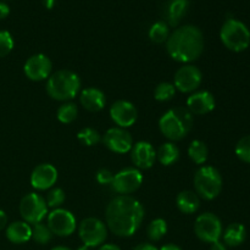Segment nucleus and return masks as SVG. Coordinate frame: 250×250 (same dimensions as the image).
I'll list each match as a JSON object with an SVG mask.
<instances>
[{
  "label": "nucleus",
  "mask_w": 250,
  "mask_h": 250,
  "mask_svg": "<svg viewBox=\"0 0 250 250\" xmlns=\"http://www.w3.org/2000/svg\"><path fill=\"white\" fill-rule=\"evenodd\" d=\"M188 0H170L166 7V17L168 24L172 27L177 26L182 17L185 16L188 10Z\"/></svg>",
  "instance_id": "nucleus-23"
},
{
  "label": "nucleus",
  "mask_w": 250,
  "mask_h": 250,
  "mask_svg": "<svg viewBox=\"0 0 250 250\" xmlns=\"http://www.w3.org/2000/svg\"><path fill=\"white\" fill-rule=\"evenodd\" d=\"M81 80L77 73L70 70H60L53 73L46 82V93L58 102L73 99L80 92Z\"/></svg>",
  "instance_id": "nucleus-4"
},
{
  "label": "nucleus",
  "mask_w": 250,
  "mask_h": 250,
  "mask_svg": "<svg viewBox=\"0 0 250 250\" xmlns=\"http://www.w3.org/2000/svg\"><path fill=\"white\" fill-rule=\"evenodd\" d=\"M48 227L51 233L59 237H68L76 231V219L73 214L65 209H54L48 215Z\"/></svg>",
  "instance_id": "nucleus-11"
},
{
  "label": "nucleus",
  "mask_w": 250,
  "mask_h": 250,
  "mask_svg": "<svg viewBox=\"0 0 250 250\" xmlns=\"http://www.w3.org/2000/svg\"><path fill=\"white\" fill-rule=\"evenodd\" d=\"M56 0H43V5L46 7V9H53L54 5H55Z\"/></svg>",
  "instance_id": "nucleus-42"
},
{
  "label": "nucleus",
  "mask_w": 250,
  "mask_h": 250,
  "mask_svg": "<svg viewBox=\"0 0 250 250\" xmlns=\"http://www.w3.org/2000/svg\"><path fill=\"white\" fill-rule=\"evenodd\" d=\"M112 180H114V173H112L111 171L106 170V168H102V170L98 171L97 181L100 185H111Z\"/></svg>",
  "instance_id": "nucleus-35"
},
{
  "label": "nucleus",
  "mask_w": 250,
  "mask_h": 250,
  "mask_svg": "<svg viewBox=\"0 0 250 250\" xmlns=\"http://www.w3.org/2000/svg\"><path fill=\"white\" fill-rule=\"evenodd\" d=\"M193 121V115L187 107H175L161 116L159 120V128L170 141H180L189 133Z\"/></svg>",
  "instance_id": "nucleus-3"
},
{
  "label": "nucleus",
  "mask_w": 250,
  "mask_h": 250,
  "mask_svg": "<svg viewBox=\"0 0 250 250\" xmlns=\"http://www.w3.org/2000/svg\"><path fill=\"white\" fill-rule=\"evenodd\" d=\"M143 182V175L138 168L128 167L120 171L114 175V180L111 182L112 190L121 195L131 194L136 192Z\"/></svg>",
  "instance_id": "nucleus-10"
},
{
  "label": "nucleus",
  "mask_w": 250,
  "mask_h": 250,
  "mask_svg": "<svg viewBox=\"0 0 250 250\" xmlns=\"http://www.w3.org/2000/svg\"><path fill=\"white\" fill-rule=\"evenodd\" d=\"M159 250H182L176 244H165V246L161 247Z\"/></svg>",
  "instance_id": "nucleus-41"
},
{
  "label": "nucleus",
  "mask_w": 250,
  "mask_h": 250,
  "mask_svg": "<svg viewBox=\"0 0 250 250\" xmlns=\"http://www.w3.org/2000/svg\"><path fill=\"white\" fill-rule=\"evenodd\" d=\"M6 238L14 244H23L32 238V227L24 221L12 222L6 229Z\"/></svg>",
  "instance_id": "nucleus-20"
},
{
  "label": "nucleus",
  "mask_w": 250,
  "mask_h": 250,
  "mask_svg": "<svg viewBox=\"0 0 250 250\" xmlns=\"http://www.w3.org/2000/svg\"><path fill=\"white\" fill-rule=\"evenodd\" d=\"M194 188L198 197L212 200L219 197L222 190V177L212 166H203L195 172Z\"/></svg>",
  "instance_id": "nucleus-6"
},
{
  "label": "nucleus",
  "mask_w": 250,
  "mask_h": 250,
  "mask_svg": "<svg viewBox=\"0 0 250 250\" xmlns=\"http://www.w3.org/2000/svg\"><path fill=\"white\" fill-rule=\"evenodd\" d=\"M81 241L88 248L102 246L107 237V227L102 220L95 217H87L78 227Z\"/></svg>",
  "instance_id": "nucleus-7"
},
{
  "label": "nucleus",
  "mask_w": 250,
  "mask_h": 250,
  "mask_svg": "<svg viewBox=\"0 0 250 250\" xmlns=\"http://www.w3.org/2000/svg\"><path fill=\"white\" fill-rule=\"evenodd\" d=\"M236 155L243 163L250 164V136H246L239 139L236 146Z\"/></svg>",
  "instance_id": "nucleus-33"
},
{
  "label": "nucleus",
  "mask_w": 250,
  "mask_h": 250,
  "mask_svg": "<svg viewBox=\"0 0 250 250\" xmlns=\"http://www.w3.org/2000/svg\"><path fill=\"white\" fill-rule=\"evenodd\" d=\"M111 120L121 128H128L133 126L138 117L136 106L127 100H117L110 107Z\"/></svg>",
  "instance_id": "nucleus-14"
},
{
  "label": "nucleus",
  "mask_w": 250,
  "mask_h": 250,
  "mask_svg": "<svg viewBox=\"0 0 250 250\" xmlns=\"http://www.w3.org/2000/svg\"><path fill=\"white\" fill-rule=\"evenodd\" d=\"M20 214L27 224H39L48 214L45 199L37 193L26 194L20 203Z\"/></svg>",
  "instance_id": "nucleus-8"
},
{
  "label": "nucleus",
  "mask_w": 250,
  "mask_h": 250,
  "mask_svg": "<svg viewBox=\"0 0 250 250\" xmlns=\"http://www.w3.org/2000/svg\"><path fill=\"white\" fill-rule=\"evenodd\" d=\"M51 250H72V249L67 248V247H62V246H60V247H55V248H53Z\"/></svg>",
  "instance_id": "nucleus-43"
},
{
  "label": "nucleus",
  "mask_w": 250,
  "mask_h": 250,
  "mask_svg": "<svg viewBox=\"0 0 250 250\" xmlns=\"http://www.w3.org/2000/svg\"><path fill=\"white\" fill-rule=\"evenodd\" d=\"M10 7L5 2L0 1V20H4L5 17L9 16Z\"/></svg>",
  "instance_id": "nucleus-36"
},
{
  "label": "nucleus",
  "mask_w": 250,
  "mask_h": 250,
  "mask_svg": "<svg viewBox=\"0 0 250 250\" xmlns=\"http://www.w3.org/2000/svg\"><path fill=\"white\" fill-rule=\"evenodd\" d=\"M107 229L117 237H131L138 231L144 219L141 203L129 195H119L105 210Z\"/></svg>",
  "instance_id": "nucleus-1"
},
{
  "label": "nucleus",
  "mask_w": 250,
  "mask_h": 250,
  "mask_svg": "<svg viewBox=\"0 0 250 250\" xmlns=\"http://www.w3.org/2000/svg\"><path fill=\"white\" fill-rule=\"evenodd\" d=\"M77 138L83 146H97L102 141V136L99 134V132L95 131L92 127H85V128L81 129L77 134Z\"/></svg>",
  "instance_id": "nucleus-30"
},
{
  "label": "nucleus",
  "mask_w": 250,
  "mask_h": 250,
  "mask_svg": "<svg viewBox=\"0 0 250 250\" xmlns=\"http://www.w3.org/2000/svg\"><path fill=\"white\" fill-rule=\"evenodd\" d=\"M187 109L192 115H207L215 109V98L208 90L193 93L187 99Z\"/></svg>",
  "instance_id": "nucleus-18"
},
{
  "label": "nucleus",
  "mask_w": 250,
  "mask_h": 250,
  "mask_svg": "<svg viewBox=\"0 0 250 250\" xmlns=\"http://www.w3.org/2000/svg\"><path fill=\"white\" fill-rule=\"evenodd\" d=\"M14 49V39L10 32L0 31V58H5Z\"/></svg>",
  "instance_id": "nucleus-34"
},
{
  "label": "nucleus",
  "mask_w": 250,
  "mask_h": 250,
  "mask_svg": "<svg viewBox=\"0 0 250 250\" xmlns=\"http://www.w3.org/2000/svg\"><path fill=\"white\" fill-rule=\"evenodd\" d=\"M98 250H121V248L116 244H102Z\"/></svg>",
  "instance_id": "nucleus-40"
},
{
  "label": "nucleus",
  "mask_w": 250,
  "mask_h": 250,
  "mask_svg": "<svg viewBox=\"0 0 250 250\" xmlns=\"http://www.w3.org/2000/svg\"><path fill=\"white\" fill-rule=\"evenodd\" d=\"M133 250H159L155 246L150 243H141L136 247Z\"/></svg>",
  "instance_id": "nucleus-37"
},
{
  "label": "nucleus",
  "mask_w": 250,
  "mask_h": 250,
  "mask_svg": "<svg viewBox=\"0 0 250 250\" xmlns=\"http://www.w3.org/2000/svg\"><path fill=\"white\" fill-rule=\"evenodd\" d=\"M210 250H227V247H226V244L222 243V242L216 241V242H214V243H211Z\"/></svg>",
  "instance_id": "nucleus-38"
},
{
  "label": "nucleus",
  "mask_w": 250,
  "mask_h": 250,
  "mask_svg": "<svg viewBox=\"0 0 250 250\" xmlns=\"http://www.w3.org/2000/svg\"><path fill=\"white\" fill-rule=\"evenodd\" d=\"M247 238V229L246 227L238 222L229 225L227 229L224 232V243L226 247H238L242 243H244Z\"/></svg>",
  "instance_id": "nucleus-22"
},
{
  "label": "nucleus",
  "mask_w": 250,
  "mask_h": 250,
  "mask_svg": "<svg viewBox=\"0 0 250 250\" xmlns=\"http://www.w3.org/2000/svg\"><path fill=\"white\" fill-rule=\"evenodd\" d=\"M176 94V88L172 83L161 82L154 90V98L158 102H168Z\"/></svg>",
  "instance_id": "nucleus-31"
},
{
  "label": "nucleus",
  "mask_w": 250,
  "mask_h": 250,
  "mask_svg": "<svg viewBox=\"0 0 250 250\" xmlns=\"http://www.w3.org/2000/svg\"><path fill=\"white\" fill-rule=\"evenodd\" d=\"M103 142L107 149L119 154L128 153L133 146L131 133L126 128H121V127L107 129L106 133L103 136Z\"/></svg>",
  "instance_id": "nucleus-13"
},
{
  "label": "nucleus",
  "mask_w": 250,
  "mask_h": 250,
  "mask_svg": "<svg viewBox=\"0 0 250 250\" xmlns=\"http://www.w3.org/2000/svg\"><path fill=\"white\" fill-rule=\"evenodd\" d=\"M156 158L161 165L170 166L175 164L180 158V150L173 143H164L156 151Z\"/></svg>",
  "instance_id": "nucleus-24"
},
{
  "label": "nucleus",
  "mask_w": 250,
  "mask_h": 250,
  "mask_svg": "<svg viewBox=\"0 0 250 250\" xmlns=\"http://www.w3.org/2000/svg\"><path fill=\"white\" fill-rule=\"evenodd\" d=\"M53 238V233H51L50 229L48 225H44L42 222L33 225L32 227V239L37 242L38 244H48Z\"/></svg>",
  "instance_id": "nucleus-29"
},
{
  "label": "nucleus",
  "mask_w": 250,
  "mask_h": 250,
  "mask_svg": "<svg viewBox=\"0 0 250 250\" xmlns=\"http://www.w3.org/2000/svg\"><path fill=\"white\" fill-rule=\"evenodd\" d=\"M7 225V216L2 210H0V231L2 229H5V226Z\"/></svg>",
  "instance_id": "nucleus-39"
},
{
  "label": "nucleus",
  "mask_w": 250,
  "mask_h": 250,
  "mask_svg": "<svg viewBox=\"0 0 250 250\" xmlns=\"http://www.w3.org/2000/svg\"><path fill=\"white\" fill-rule=\"evenodd\" d=\"M220 38L229 50L241 53L249 46L250 31L243 22L229 19L220 31Z\"/></svg>",
  "instance_id": "nucleus-5"
},
{
  "label": "nucleus",
  "mask_w": 250,
  "mask_h": 250,
  "mask_svg": "<svg viewBox=\"0 0 250 250\" xmlns=\"http://www.w3.org/2000/svg\"><path fill=\"white\" fill-rule=\"evenodd\" d=\"M166 49L175 61L189 63L197 60L204 50V38L198 27L187 24L176 29L166 41Z\"/></svg>",
  "instance_id": "nucleus-2"
},
{
  "label": "nucleus",
  "mask_w": 250,
  "mask_h": 250,
  "mask_svg": "<svg viewBox=\"0 0 250 250\" xmlns=\"http://www.w3.org/2000/svg\"><path fill=\"white\" fill-rule=\"evenodd\" d=\"M53 63L44 54H36L26 61L23 66L24 75L31 81H43L50 76Z\"/></svg>",
  "instance_id": "nucleus-15"
},
{
  "label": "nucleus",
  "mask_w": 250,
  "mask_h": 250,
  "mask_svg": "<svg viewBox=\"0 0 250 250\" xmlns=\"http://www.w3.org/2000/svg\"><path fill=\"white\" fill-rule=\"evenodd\" d=\"M170 32H168V26L166 22L159 21L155 22L149 29V38L151 42L156 44H161L167 41Z\"/></svg>",
  "instance_id": "nucleus-26"
},
{
  "label": "nucleus",
  "mask_w": 250,
  "mask_h": 250,
  "mask_svg": "<svg viewBox=\"0 0 250 250\" xmlns=\"http://www.w3.org/2000/svg\"><path fill=\"white\" fill-rule=\"evenodd\" d=\"M202 71L194 65H185L177 70L173 80V85L182 93H192L202 83Z\"/></svg>",
  "instance_id": "nucleus-12"
},
{
  "label": "nucleus",
  "mask_w": 250,
  "mask_h": 250,
  "mask_svg": "<svg viewBox=\"0 0 250 250\" xmlns=\"http://www.w3.org/2000/svg\"><path fill=\"white\" fill-rule=\"evenodd\" d=\"M194 232L200 241L211 244L221 238L222 224L212 212H204L195 220Z\"/></svg>",
  "instance_id": "nucleus-9"
},
{
  "label": "nucleus",
  "mask_w": 250,
  "mask_h": 250,
  "mask_svg": "<svg viewBox=\"0 0 250 250\" xmlns=\"http://www.w3.org/2000/svg\"><path fill=\"white\" fill-rule=\"evenodd\" d=\"M208 154H209V150H208L207 144L199 139L193 141L188 148V155L197 165L205 164V161L208 160Z\"/></svg>",
  "instance_id": "nucleus-25"
},
{
  "label": "nucleus",
  "mask_w": 250,
  "mask_h": 250,
  "mask_svg": "<svg viewBox=\"0 0 250 250\" xmlns=\"http://www.w3.org/2000/svg\"><path fill=\"white\" fill-rule=\"evenodd\" d=\"M78 110L76 104L73 103H65V104L61 105L58 109V112H56V116H58V120L62 124H71V122L75 121L77 119Z\"/></svg>",
  "instance_id": "nucleus-28"
},
{
  "label": "nucleus",
  "mask_w": 250,
  "mask_h": 250,
  "mask_svg": "<svg viewBox=\"0 0 250 250\" xmlns=\"http://www.w3.org/2000/svg\"><path fill=\"white\" fill-rule=\"evenodd\" d=\"M58 181V170L50 164H41L31 175L32 187L38 190H46Z\"/></svg>",
  "instance_id": "nucleus-16"
},
{
  "label": "nucleus",
  "mask_w": 250,
  "mask_h": 250,
  "mask_svg": "<svg viewBox=\"0 0 250 250\" xmlns=\"http://www.w3.org/2000/svg\"><path fill=\"white\" fill-rule=\"evenodd\" d=\"M167 232V224L164 219H155L149 224L146 229V234L150 241H160Z\"/></svg>",
  "instance_id": "nucleus-27"
},
{
  "label": "nucleus",
  "mask_w": 250,
  "mask_h": 250,
  "mask_svg": "<svg viewBox=\"0 0 250 250\" xmlns=\"http://www.w3.org/2000/svg\"><path fill=\"white\" fill-rule=\"evenodd\" d=\"M80 102L88 111L98 112L104 109L106 104V98L104 93L98 88H87L81 93Z\"/></svg>",
  "instance_id": "nucleus-19"
},
{
  "label": "nucleus",
  "mask_w": 250,
  "mask_h": 250,
  "mask_svg": "<svg viewBox=\"0 0 250 250\" xmlns=\"http://www.w3.org/2000/svg\"><path fill=\"white\" fill-rule=\"evenodd\" d=\"M65 192L61 188H53L46 195V205L48 208L59 209V207H61L65 202Z\"/></svg>",
  "instance_id": "nucleus-32"
},
{
  "label": "nucleus",
  "mask_w": 250,
  "mask_h": 250,
  "mask_svg": "<svg viewBox=\"0 0 250 250\" xmlns=\"http://www.w3.org/2000/svg\"><path fill=\"white\" fill-rule=\"evenodd\" d=\"M131 159L138 168H150L156 160V151L148 142H138L131 149Z\"/></svg>",
  "instance_id": "nucleus-17"
},
{
  "label": "nucleus",
  "mask_w": 250,
  "mask_h": 250,
  "mask_svg": "<svg viewBox=\"0 0 250 250\" xmlns=\"http://www.w3.org/2000/svg\"><path fill=\"white\" fill-rule=\"evenodd\" d=\"M176 204L181 212L190 215L198 211L200 207V199L195 192L183 190V192L178 193L177 198H176Z\"/></svg>",
  "instance_id": "nucleus-21"
}]
</instances>
